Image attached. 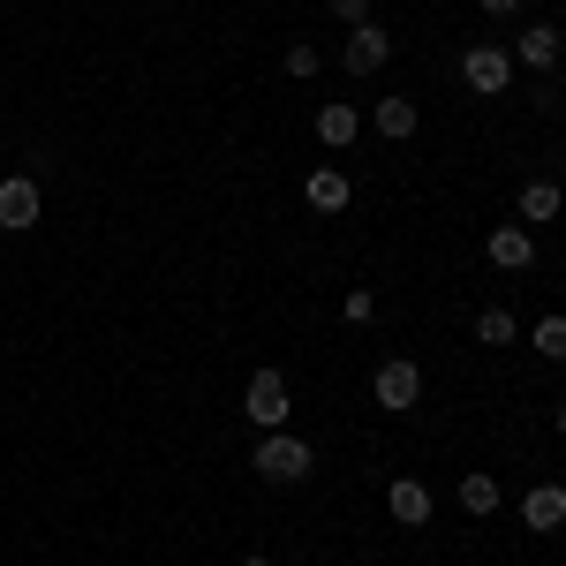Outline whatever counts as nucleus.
<instances>
[{
	"mask_svg": "<svg viewBox=\"0 0 566 566\" xmlns=\"http://www.w3.org/2000/svg\"><path fill=\"white\" fill-rule=\"evenodd\" d=\"M250 469H258L264 483H303L310 469H317V453H310V438H295V431H264L258 453H250Z\"/></svg>",
	"mask_w": 566,
	"mask_h": 566,
	"instance_id": "1",
	"label": "nucleus"
},
{
	"mask_svg": "<svg viewBox=\"0 0 566 566\" xmlns=\"http://www.w3.org/2000/svg\"><path fill=\"white\" fill-rule=\"evenodd\" d=\"M370 400H378V408H392V416H408V408L423 400V363H408V355L378 363V378H370Z\"/></svg>",
	"mask_w": 566,
	"mask_h": 566,
	"instance_id": "2",
	"label": "nucleus"
},
{
	"mask_svg": "<svg viewBox=\"0 0 566 566\" xmlns=\"http://www.w3.org/2000/svg\"><path fill=\"white\" fill-rule=\"evenodd\" d=\"M287 408H295V400H287V378H280V370H258L250 392H242V416H250L258 431H287Z\"/></svg>",
	"mask_w": 566,
	"mask_h": 566,
	"instance_id": "3",
	"label": "nucleus"
},
{
	"mask_svg": "<svg viewBox=\"0 0 566 566\" xmlns=\"http://www.w3.org/2000/svg\"><path fill=\"white\" fill-rule=\"evenodd\" d=\"M461 84L483 91V98H499V91L514 84V53H506V45H469V53H461Z\"/></svg>",
	"mask_w": 566,
	"mask_h": 566,
	"instance_id": "4",
	"label": "nucleus"
},
{
	"mask_svg": "<svg viewBox=\"0 0 566 566\" xmlns=\"http://www.w3.org/2000/svg\"><path fill=\"white\" fill-rule=\"evenodd\" d=\"M386 61H392V39L378 31V23H355L348 45H340V69H348V76H378Z\"/></svg>",
	"mask_w": 566,
	"mask_h": 566,
	"instance_id": "5",
	"label": "nucleus"
},
{
	"mask_svg": "<svg viewBox=\"0 0 566 566\" xmlns=\"http://www.w3.org/2000/svg\"><path fill=\"white\" fill-rule=\"evenodd\" d=\"M39 181L31 175H8L0 181V234H23V227H39Z\"/></svg>",
	"mask_w": 566,
	"mask_h": 566,
	"instance_id": "6",
	"label": "nucleus"
},
{
	"mask_svg": "<svg viewBox=\"0 0 566 566\" xmlns=\"http://www.w3.org/2000/svg\"><path fill=\"white\" fill-rule=\"evenodd\" d=\"M483 258L499 264V272H528V264H536V234H528V227H491V234H483Z\"/></svg>",
	"mask_w": 566,
	"mask_h": 566,
	"instance_id": "7",
	"label": "nucleus"
},
{
	"mask_svg": "<svg viewBox=\"0 0 566 566\" xmlns=\"http://www.w3.org/2000/svg\"><path fill=\"white\" fill-rule=\"evenodd\" d=\"M348 197H355V181L340 175V167H310L303 175V205L310 212H348Z\"/></svg>",
	"mask_w": 566,
	"mask_h": 566,
	"instance_id": "8",
	"label": "nucleus"
},
{
	"mask_svg": "<svg viewBox=\"0 0 566 566\" xmlns=\"http://www.w3.org/2000/svg\"><path fill=\"white\" fill-rule=\"evenodd\" d=\"M506 53H514V69H559V53H566V39L559 31H552V23H528L522 39L506 45Z\"/></svg>",
	"mask_w": 566,
	"mask_h": 566,
	"instance_id": "9",
	"label": "nucleus"
},
{
	"mask_svg": "<svg viewBox=\"0 0 566 566\" xmlns=\"http://www.w3.org/2000/svg\"><path fill=\"white\" fill-rule=\"evenodd\" d=\"M522 522L536 528V536H552V528H566V483H536L522 499Z\"/></svg>",
	"mask_w": 566,
	"mask_h": 566,
	"instance_id": "10",
	"label": "nucleus"
},
{
	"mask_svg": "<svg viewBox=\"0 0 566 566\" xmlns=\"http://www.w3.org/2000/svg\"><path fill=\"white\" fill-rule=\"evenodd\" d=\"M386 506H392V522H400V528H423V522H431V483H423V476H400L386 491Z\"/></svg>",
	"mask_w": 566,
	"mask_h": 566,
	"instance_id": "11",
	"label": "nucleus"
},
{
	"mask_svg": "<svg viewBox=\"0 0 566 566\" xmlns=\"http://www.w3.org/2000/svg\"><path fill=\"white\" fill-rule=\"evenodd\" d=\"M370 122H378V136H392V144H400V136H416V122H423V114H416V98H400V91H392V98H378V114H370Z\"/></svg>",
	"mask_w": 566,
	"mask_h": 566,
	"instance_id": "12",
	"label": "nucleus"
},
{
	"mask_svg": "<svg viewBox=\"0 0 566 566\" xmlns=\"http://www.w3.org/2000/svg\"><path fill=\"white\" fill-rule=\"evenodd\" d=\"M559 205H566L559 181H528V189H522V219H528V227H552V219H559Z\"/></svg>",
	"mask_w": 566,
	"mask_h": 566,
	"instance_id": "13",
	"label": "nucleus"
},
{
	"mask_svg": "<svg viewBox=\"0 0 566 566\" xmlns=\"http://www.w3.org/2000/svg\"><path fill=\"white\" fill-rule=\"evenodd\" d=\"M355 136H363V114H355V106H325V114H317V144L340 151V144H355Z\"/></svg>",
	"mask_w": 566,
	"mask_h": 566,
	"instance_id": "14",
	"label": "nucleus"
},
{
	"mask_svg": "<svg viewBox=\"0 0 566 566\" xmlns=\"http://www.w3.org/2000/svg\"><path fill=\"white\" fill-rule=\"evenodd\" d=\"M461 506H469V514H483V522H491V514H499V476H461Z\"/></svg>",
	"mask_w": 566,
	"mask_h": 566,
	"instance_id": "15",
	"label": "nucleus"
},
{
	"mask_svg": "<svg viewBox=\"0 0 566 566\" xmlns=\"http://www.w3.org/2000/svg\"><path fill=\"white\" fill-rule=\"evenodd\" d=\"M514 333H522V325H514V310H499V303L476 310V340H483V348H506Z\"/></svg>",
	"mask_w": 566,
	"mask_h": 566,
	"instance_id": "16",
	"label": "nucleus"
},
{
	"mask_svg": "<svg viewBox=\"0 0 566 566\" xmlns=\"http://www.w3.org/2000/svg\"><path fill=\"white\" fill-rule=\"evenodd\" d=\"M536 348L544 363H566V317H536Z\"/></svg>",
	"mask_w": 566,
	"mask_h": 566,
	"instance_id": "17",
	"label": "nucleus"
},
{
	"mask_svg": "<svg viewBox=\"0 0 566 566\" xmlns=\"http://www.w3.org/2000/svg\"><path fill=\"white\" fill-rule=\"evenodd\" d=\"M317 61H325V53H317V45H287V53H280V69H287V76H303V84H310V76H317Z\"/></svg>",
	"mask_w": 566,
	"mask_h": 566,
	"instance_id": "18",
	"label": "nucleus"
},
{
	"mask_svg": "<svg viewBox=\"0 0 566 566\" xmlns=\"http://www.w3.org/2000/svg\"><path fill=\"white\" fill-rule=\"evenodd\" d=\"M340 310H348V325H370V317H378V295H370V287H355Z\"/></svg>",
	"mask_w": 566,
	"mask_h": 566,
	"instance_id": "19",
	"label": "nucleus"
},
{
	"mask_svg": "<svg viewBox=\"0 0 566 566\" xmlns=\"http://www.w3.org/2000/svg\"><path fill=\"white\" fill-rule=\"evenodd\" d=\"M333 15H340V23L355 31V23H370V0H333Z\"/></svg>",
	"mask_w": 566,
	"mask_h": 566,
	"instance_id": "20",
	"label": "nucleus"
},
{
	"mask_svg": "<svg viewBox=\"0 0 566 566\" xmlns=\"http://www.w3.org/2000/svg\"><path fill=\"white\" fill-rule=\"evenodd\" d=\"M514 8H522V0H483V15H514Z\"/></svg>",
	"mask_w": 566,
	"mask_h": 566,
	"instance_id": "21",
	"label": "nucleus"
},
{
	"mask_svg": "<svg viewBox=\"0 0 566 566\" xmlns=\"http://www.w3.org/2000/svg\"><path fill=\"white\" fill-rule=\"evenodd\" d=\"M559 438H566V400H559Z\"/></svg>",
	"mask_w": 566,
	"mask_h": 566,
	"instance_id": "22",
	"label": "nucleus"
},
{
	"mask_svg": "<svg viewBox=\"0 0 566 566\" xmlns=\"http://www.w3.org/2000/svg\"><path fill=\"white\" fill-rule=\"evenodd\" d=\"M242 566H272V559H242Z\"/></svg>",
	"mask_w": 566,
	"mask_h": 566,
	"instance_id": "23",
	"label": "nucleus"
}]
</instances>
